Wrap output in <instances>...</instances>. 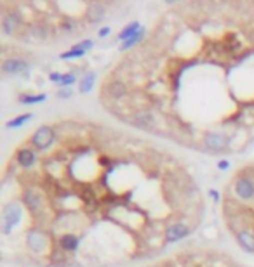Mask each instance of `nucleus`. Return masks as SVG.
I'll return each mask as SVG.
<instances>
[{
    "mask_svg": "<svg viewBox=\"0 0 254 267\" xmlns=\"http://www.w3.org/2000/svg\"><path fill=\"white\" fill-rule=\"evenodd\" d=\"M58 139L30 170L4 167V261L37 267H108L154 259L166 229L198 226L204 198L170 153L103 123H52Z\"/></svg>",
    "mask_w": 254,
    "mask_h": 267,
    "instance_id": "obj_1",
    "label": "nucleus"
},
{
    "mask_svg": "<svg viewBox=\"0 0 254 267\" xmlns=\"http://www.w3.org/2000/svg\"><path fill=\"white\" fill-rule=\"evenodd\" d=\"M106 76L129 89L103 104L120 122L146 111L152 135L202 151L206 135L221 134L244 151L254 141V2L174 5Z\"/></svg>",
    "mask_w": 254,
    "mask_h": 267,
    "instance_id": "obj_2",
    "label": "nucleus"
},
{
    "mask_svg": "<svg viewBox=\"0 0 254 267\" xmlns=\"http://www.w3.org/2000/svg\"><path fill=\"white\" fill-rule=\"evenodd\" d=\"M160 264L162 267H232L235 261L218 250H180Z\"/></svg>",
    "mask_w": 254,
    "mask_h": 267,
    "instance_id": "obj_3",
    "label": "nucleus"
},
{
    "mask_svg": "<svg viewBox=\"0 0 254 267\" xmlns=\"http://www.w3.org/2000/svg\"><path fill=\"white\" fill-rule=\"evenodd\" d=\"M221 208H223V217L232 233L246 229V231H251L254 234V200L249 203L223 201Z\"/></svg>",
    "mask_w": 254,
    "mask_h": 267,
    "instance_id": "obj_4",
    "label": "nucleus"
},
{
    "mask_svg": "<svg viewBox=\"0 0 254 267\" xmlns=\"http://www.w3.org/2000/svg\"><path fill=\"white\" fill-rule=\"evenodd\" d=\"M56 139H58V134H56L54 125H49V123H47V125L38 127V129L26 139V142L35 149V151L44 153L52 148Z\"/></svg>",
    "mask_w": 254,
    "mask_h": 267,
    "instance_id": "obj_5",
    "label": "nucleus"
},
{
    "mask_svg": "<svg viewBox=\"0 0 254 267\" xmlns=\"http://www.w3.org/2000/svg\"><path fill=\"white\" fill-rule=\"evenodd\" d=\"M21 16L14 5L4 2L2 3V17H0V28H2L4 36H14L21 31Z\"/></svg>",
    "mask_w": 254,
    "mask_h": 267,
    "instance_id": "obj_6",
    "label": "nucleus"
},
{
    "mask_svg": "<svg viewBox=\"0 0 254 267\" xmlns=\"http://www.w3.org/2000/svg\"><path fill=\"white\" fill-rule=\"evenodd\" d=\"M38 162V151H35L28 142H23L20 148H16L12 155V163L23 170H30L37 165Z\"/></svg>",
    "mask_w": 254,
    "mask_h": 267,
    "instance_id": "obj_7",
    "label": "nucleus"
},
{
    "mask_svg": "<svg viewBox=\"0 0 254 267\" xmlns=\"http://www.w3.org/2000/svg\"><path fill=\"white\" fill-rule=\"evenodd\" d=\"M106 14V5L101 2H89L84 9V19L89 24H98L104 19Z\"/></svg>",
    "mask_w": 254,
    "mask_h": 267,
    "instance_id": "obj_8",
    "label": "nucleus"
},
{
    "mask_svg": "<svg viewBox=\"0 0 254 267\" xmlns=\"http://www.w3.org/2000/svg\"><path fill=\"white\" fill-rule=\"evenodd\" d=\"M30 64L28 61L21 59V57H6L2 61V73L6 76L9 75H21L23 71H28Z\"/></svg>",
    "mask_w": 254,
    "mask_h": 267,
    "instance_id": "obj_9",
    "label": "nucleus"
},
{
    "mask_svg": "<svg viewBox=\"0 0 254 267\" xmlns=\"http://www.w3.org/2000/svg\"><path fill=\"white\" fill-rule=\"evenodd\" d=\"M58 30L63 31V33L74 35L80 30V23H78V19L74 16H63L60 19V23H58Z\"/></svg>",
    "mask_w": 254,
    "mask_h": 267,
    "instance_id": "obj_10",
    "label": "nucleus"
},
{
    "mask_svg": "<svg viewBox=\"0 0 254 267\" xmlns=\"http://www.w3.org/2000/svg\"><path fill=\"white\" fill-rule=\"evenodd\" d=\"M141 24L138 23V21H132V23H129L127 24V26L124 28V30L120 31V33H118V40H120V42H126V40H129V38H132L134 35L138 33V31L141 30Z\"/></svg>",
    "mask_w": 254,
    "mask_h": 267,
    "instance_id": "obj_11",
    "label": "nucleus"
},
{
    "mask_svg": "<svg viewBox=\"0 0 254 267\" xmlns=\"http://www.w3.org/2000/svg\"><path fill=\"white\" fill-rule=\"evenodd\" d=\"M94 83H96V73H86L80 80L78 90H80L82 94H89L90 90L94 89Z\"/></svg>",
    "mask_w": 254,
    "mask_h": 267,
    "instance_id": "obj_12",
    "label": "nucleus"
},
{
    "mask_svg": "<svg viewBox=\"0 0 254 267\" xmlns=\"http://www.w3.org/2000/svg\"><path fill=\"white\" fill-rule=\"evenodd\" d=\"M32 118H34L32 113H24V115H20V116H16V118L9 120V122L6 123V127L7 129H20V127H23L26 122H30Z\"/></svg>",
    "mask_w": 254,
    "mask_h": 267,
    "instance_id": "obj_13",
    "label": "nucleus"
},
{
    "mask_svg": "<svg viewBox=\"0 0 254 267\" xmlns=\"http://www.w3.org/2000/svg\"><path fill=\"white\" fill-rule=\"evenodd\" d=\"M46 94H37V96H21L20 97V102H23V104H38V102H44L46 101Z\"/></svg>",
    "mask_w": 254,
    "mask_h": 267,
    "instance_id": "obj_14",
    "label": "nucleus"
},
{
    "mask_svg": "<svg viewBox=\"0 0 254 267\" xmlns=\"http://www.w3.org/2000/svg\"><path fill=\"white\" fill-rule=\"evenodd\" d=\"M84 50H80V49H77V47H72L70 50H66V52H63L61 54V59H75V57H84Z\"/></svg>",
    "mask_w": 254,
    "mask_h": 267,
    "instance_id": "obj_15",
    "label": "nucleus"
},
{
    "mask_svg": "<svg viewBox=\"0 0 254 267\" xmlns=\"http://www.w3.org/2000/svg\"><path fill=\"white\" fill-rule=\"evenodd\" d=\"M75 80H77L75 73H64L63 78H61V82H60V87L61 89H70V85H74Z\"/></svg>",
    "mask_w": 254,
    "mask_h": 267,
    "instance_id": "obj_16",
    "label": "nucleus"
},
{
    "mask_svg": "<svg viewBox=\"0 0 254 267\" xmlns=\"http://www.w3.org/2000/svg\"><path fill=\"white\" fill-rule=\"evenodd\" d=\"M92 40H84V42H80V43H77V45H74V47H77V49H80V50H89V49H92Z\"/></svg>",
    "mask_w": 254,
    "mask_h": 267,
    "instance_id": "obj_17",
    "label": "nucleus"
},
{
    "mask_svg": "<svg viewBox=\"0 0 254 267\" xmlns=\"http://www.w3.org/2000/svg\"><path fill=\"white\" fill-rule=\"evenodd\" d=\"M72 94H74V92H72V89H61L60 92L56 94V96L60 97V99H70Z\"/></svg>",
    "mask_w": 254,
    "mask_h": 267,
    "instance_id": "obj_18",
    "label": "nucleus"
},
{
    "mask_svg": "<svg viewBox=\"0 0 254 267\" xmlns=\"http://www.w3.org/2000/svg\"><path fill=\"white\" fill-rule=\"evenodd\" d=\"M61 78H63V75H61V73H50V75H49V80H50V82H56L58 85H60Z\"/></svg>",
    "mask_w": 254,
    "mask_h": 267,
    "instance_id": "obj_19",
    "label": "nucleus"
},
{
    "mask_svg": "<svg viewBox=\"0 0 254 267\" xmlns=\"http://www.w3.org/2000/svg\"><path fill=\"white\" fill-rule=\"evenodd\" d=\"M110 33H112V28L104 26V28H101V30L98 31V36H100V38H104V36H106V35H110Z\"/></svg>",
    "mask_w": 254,
    "mask_h": 267,
    "instance_id": "obj_20",
    "label": "nucleus"
},
{
    "mask_svg": "<svg viewBox=\"0 0 254 267\" xmlns=\"http://www.w3.org/2000/svg\"><path fill=\"white\" fill-rule=\"evenodd\" d=\"M228 167H230V163H228L226 160H224V162H220V163H218V168H220V170H226Z\"/></svg>",
    "mask_w": 254,
    "mask_h": 267,
    "instance_id": "obj_21",
    "label": "nucleus"
}]
</instances>
